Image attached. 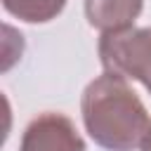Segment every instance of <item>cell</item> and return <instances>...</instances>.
<instances>
[{
  "instance_id": "cell-1",
  "label": "cell",
  "mask_w": 151,
  "mask_h": 151,
  "mask_svg": "<svg viewBox=\"0 0 151 151\" xmlns=\"http://www.w3.org/2000/svg\"><path fill=\"white\" fill-rule=\"evenodd\" d=\"M85 132L104 151H137L151 130V116L127 78L104 71L80 97Z\"/></svg>"
},
{
  "instance_id": "cell-2",
  "label": "cell",
  "mask_w": 151,
  "mask_h": 151,
  "mask_svg": "<svg viewBox=\"0 0 151 151\" xmlns=\"http://www.w3.org/2000/svg\"><path fill=\"white\" fill-rule=\"evenodd\" d=\"M99 59L104 71L139 80L151 92V26L109 31L99 38Z\"/></svg>"
},
{
  "instance_id": "cell-3",
  "label": "cell",
  "mask_w": 151,
  "mask_h": 151,
  "mask_svg": "<svg viewBox=\"0 0 151 151\" xmlns=\"http://www.w3.org/2000/svg\"><path fill=\"white\" fill-rule=\"evenodd\" d=\"M19 151H85V139L68 116L45 111L26 125Z\"/></svg>"
},
{
  "instance_id": "cell-4",
  "label": "cell",
  "mask_w": 151,
  "mask_h": 151,
  "mask_svg": "<svg viewBox=\"0 0 151 151\" xmlns=\"http://www.w3.org/2000/svg\"><path fill=\"white\" fill-rule=\"evenodd\" d=\"M142 7L144 0H85V19L101 33L123 31L137 21Z\"/></svg>"
},
{
  "instance_id": "cell-5",
  "label": "cell",
  "mask_w": 151,
  "mask_h": 151,
  "mask_svg": "<svg viewBox=\"0 0 151 151\" xmlns=\"http://www.w3.org/2000/svg\"><path fill=\"white\" fill-rule=\"evenodd\" d=\"M2 7L19 21L47 24L61 14L66 0H2Z\"/></svg>"
},
{
  "instance_id": "cell-6",
  "label": "cell",
  "mask_w": 151,
  "mask_h": 151,
  "mask_svg": "<svg viewBox=\"0 0 151 151\" xmlns=\"http://www.w3.org/2000/svg\"><path fill=\"white\" fill-rule=\"evenodd\" d=\"M139 151H151V130H149V134L144 137V142H142V146H139Z\"/></svg>"
}]
</instances>
